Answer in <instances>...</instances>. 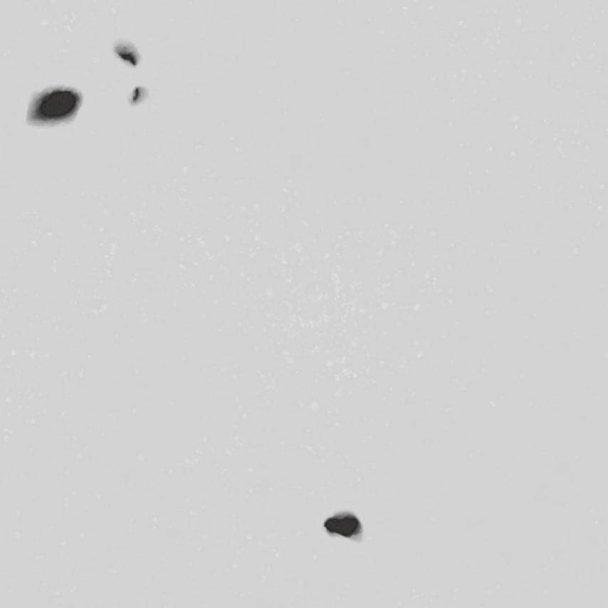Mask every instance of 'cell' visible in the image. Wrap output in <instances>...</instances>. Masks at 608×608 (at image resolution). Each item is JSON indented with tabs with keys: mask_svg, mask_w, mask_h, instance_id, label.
<instances>
[{
	"mask_svg": "<svg viewBox=\"0 0 608 608\" xmlns=\"http://www.w3.org/2000/svg\"><path fill=\"white\" fill-rule=\"evenodd\" d=\"M83 101L79 94L69 93L65 87H60L58 93L53 88L33 95L28 108V122L33 125L58 126L73 122L79 115Z\"/></svg>",
	"mask_w": 608,
	"mask_h": 608,
	"instance_id": "cell-1",
	"label": "cell"
}]
</instances>
